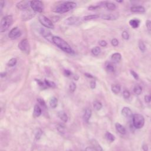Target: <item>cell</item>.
Segmentation results:
<instances>
[{
    "instance_id": "cell-1",
    "label": "cell",
    "mask_w": 151,
    "mask_h": 151,
    "mask_svg": "<svg viewBox=\"0 0 151 151\" xmlns=\"http://www.w3.org/2000/svg\"><path fill=\"white\" fill-rule=\"evenodd\" d=\"M52 42L63 52L68 54L74 53V51L72 48L71 47V46L61 37L58 36H53Z\"/></svg>"
},
{
    "instance_id": "cell-2",
    "label": "cell",
    "mask_w": 151,
    "mask_h": 151,
    "mask_svg": "<svg viewBox=\"0 0 151 151\" xmlns=\"http://www.w3.org/2000/svg\"><path fill=\"white\" fill-rule=\"evenodd\" d=\"M76 7V4L75 2L71 1L64 2L63 3L58 5L57 7H56L53 11L58 14H64L71 11Z\"/></svg>"
},
{
    "instance_id": "cell-3",
    "label": "cell",
    "mask_w": 151,
    "mask_h": 151,
    "mask_svg": "<svg viewBox=\"0 0 151 151\" xmlns=\"http://www.w3.org/2000/svg\"><path fill=\"white\" fill-rule=\"evenodd\" d=\"M13 22L12 15H6L2 18L0 23V32L4 33L9 29Z\"/></svg>"
},
{
    "instance_id": "cell-4",
    "label": "cell",
    "mask_w": 151,
    "mask_h": 151,
    "mask_svg": "<svg viewBox=\"0 0 151 151\" xmlns=\"http://www.w3.org/2000/svg\"><path fill=\"white\" fill-rule=\"evenodd\" d=\"M133 125L136 129H141L145 124L144 117L140 114H135L133 115Z\"/></svg>"
},
{
    "instance_id": "cell-5",
    "label": "cell",
    "mask_w": 151,
    "mask_h": 151,
    "mask_svg": "<svg viewBox=\"0 0 151 151\" xmlns=\"http://www.w3.org/2000/svg\"><path fill=\"white\" fill-rule=\"evenodd\" d=\"M38 21L40 24L43 25L45 28L47 29H54V25L52 20L48 19L47 17L43 15H40L38 17Z\"/></svg>"
},
{
    "instance_id": "cell-6",
    "label": "cell",
    "mask_w": 151,
    "mask_h": 151,
    "mask_svg": "<svg viewBox=\"0 0 151 151\" xmlns=\"http://www.w3.org/2000/svg\"><path fill=\"white\" fill-rule=\"evenodd\" d=\"M30 7L31 8L33 11L35 12H39V13L42 12L44 10V5H43V2L39 0L31 1Z\"/></svg>"
},
{
    "instance_id": "cell-7",
    "label": "cell",
    "mask_w": 151,
    "mask_h": 151,
    "mask_svg": "<svg viewBox=\"0 0 151 151\" xmlns=\"http://www.w3.org/2000/svg\"><path fill=\"white\" fill-rule=\"evenodd\" d=\"M18 46L21 52L26 53L27 54H29L30 52V45L29 40L27 38L22 40L19 43Z\"/></svg>"
},
{
    "instance_id": "cell-8",
    "label": "cell",
    "mask_w": 151,
    "mask_h": 151,
    "mask_svg": "<svg viewBox=\"0 0 151 151\" xmlns=\"http://www.w3.org/2000/svg\"><path fill=\"white\" fill-rule=\"evenodd\" d=\"M35 15V12L29 9L23 12L21 16V19L22 21H28V20H31Z\"/></svg>"
},
{
    "instance_id": "cell-9",
    "label": "cell",
    "mask_w": 151,
    "mask_h": 151,
    "mask_svg": "<svg viewBox=\"0 0 151 151\" xmlns=\"http://www.w3.org/2000/svg\"><path fill=\"white\" fill-rule=\"evenodd\" d=\"M30 2L31 1H27V0H23V1L18 2L16 5V7L19 10L25 11L29 9L30 7Z\"/></svg>"
},
{
    "instance_id": "cell-10",
    "label": "cell",
    "mask_w": 151,
    "mask_h": 151,
    "mask_svg": "<svg viewBox=\"0 0 151 151\" xmlns=\"http://www.w3.org/2000/svg\"><path fill=\"white\" fill-rule=\"evenodd\" d=\"M21 32L18 27H14L12 29L8 34V37L11 39H15L21 36Z\"/></svg>"
},
{
    "instance_id": "cell-11",
    "label": "cell",
    "mask_w": 151,
    "mask_h": 151,
    "mask_svg": "<svg viewBox=\"0 0 151 151\" xmlns=\"http://www.w3.org/2000/svg\"><path fill=\"white\" fill-rule=\"evenodd\" d=\"M40 34L42 35V36L45 38V39L49 41V42H52L53 37L51 32L49 30H48L47 29H44V28H41L40 30ZM53 43V42H52Z\"/></svg>"
},
{
    "instance_id": "cell-12",
    "label": "cell",
    "mask_w": 151,
    "mask_h": 151,
    "mask_svg": "<svg viewBox=\"0 0 151 151\" xmlns=\"http://www.w3.org/2000/svg\"><path fill=\"white\" fill-rule=\"evenodd\" d=\"M80 20V19L77 17H70L67 18V19L65 20V23L66 25H75L77 23H78V22Z\"/></svg>"
},
{
    "instance_id": "cell-13",
    "label": "cell",
    "mask_w": 151,
    "mask_h": 151,
    "mask_svg": "<svg viewBox=\"0 0 151 151\" xmlns=\"http://www.w3.org/2000/svg\"><path fill=\"white\" fill-rule=\"evenodd\" d=\"M121 113L123 116L126 117H130L133 116L132 111L128 107H124L122 109Z\"/></svg>"
},
{
    "instance_id": "cell-14",
    "label": "cell",
    "mask_w": 151,
    "mask_h": 151,
    "mask_svg": "<svg viewBox=\"0 0 151 151\" xmlns=\"http://www.w3.org/2000/svg\"><path fill=\"white\" fill-rule=\"evenodd\" d=\"M92 114V111L90 109L86 108L83 115V120L86 123H88L89 119H90Z\"/></svg>"
},
{
    "instance_id": "cell-15",
    "label": "cell",
    "mask_w": 151,
    "mask_h": 151,
    "mask_svg": "<svg viewBox=\"0 0 151 151\" xmlns=\"http://www.w3.org/2000/svg\"><path fill=\"white\" fill-rule=\"evenodd\" d=\"M122 59V55L119 53H113L111 56V60L112 62L115 63H117L121 61Z\"/></svg>"
},
{
    "instance_id": "cell-16",
    "label": "cell",
    "mask_w": 151,
    "mask_h": 151,
    "mask_svg": "<svg viewBox=\"0 0 151 151\" xmlns=\"http://www.w3.org/2000/svg\"><path fill=\"white\" fill-rule=\"evenodd\" d=\"M119 15L117 14H105L102 17V19L105 20H115L118 18Z\"/></svg>"
},
{
    "instance_id": "cell-17",
    "label": "cell",
    "mask_w": 151,
    "mask_h": 151,
    "mask_svg": "<svg viewBox=\"0 0 151 151\" xmlns=\"http://www.w3.org/2000/svg\"><path fill=\"white\" fill-rule=\"evenodd\" d=\"M91 143L93 147V149L96 151H103V148H102L101 146L99 145V142L96 139H91Z\"/></svg>"
},
{
    "instance_id": "cell-18",
    "label": "cell",
    "mask_w": 151,
    "mask_h": 151,
    "mask_svg": "<svg viewBox=\"0 0 151 151\" xmlns=\"http://www.w3.org/2000/svg\"><path fill=\"white\" fill-rule=\"evenodd\" d=\"M57 116L64 122H67L68 121V116L66 112L63 111H60L57 113Z\"/></svg>"
},
{
    "instance_id": "cell-19",
    "label": "cell",
    "mask_w": 151,
    "mask_h": 151,
    "mask_svg": "<svg viewBox=\"0 0 151 151\" xmlns=\"http://www.w3.org/2000/svg\"><path fill=\"white\" fill-rule=\"evenodd\" d=\"M115 127H116L117 131L119 133H120L121 134L125 135V134H126V129H125V127L121 124L119 123H116L115 124Z\"/></svg>"
},
{
    "instance_id": "cell-20",
    "label": "cell",
    "mask_w": 151,
    "mask_h": 151,
    "mask_svg": "<svg viewBox=\"0 0 151 151\" xmlns=\"http://www.w3.org/2000/svg\"><path fill=\"white\" fill-rule=\"evenodd\" d=\"M130 10L133 12H145V9L144 7L142 6H133L130 8Z\"/></svg>"
},
{
    "instance_id": "cell-21",
    "label": "cell",
    "mask_w": 151,
    "mask_h": 151,
    "mask_svg": "<svg viewBox=\"0 0 151 151\" xmlns=\"http://www.w3.org/2000/svg\"><path fill=\"white\" fill-rule=\"evenodd\" d=\"M42 113V111L41 107L38 104H35L34 107V112H33V115L35 117H39Z\"/></svg>"
},
{
    "instance_id": "cell-22",
    "label": "cell",
    "mask_w": 151,
    "mask_h": 151,
    "mask_svg": "<svg viewBox=\"0 0 151 151\" xmlns=\"http://www.w3.org/2000/svg\"><path fill=\"white\" fill-rule=\"evenodd\" d=\"M111 90L115 94H117L119 93L121 90V86L118 84H112L111 86Z\"/></svg>"
},
{
    "instance_id": "cell-23",
    "label": "cell",
    "mask_w": 151,
    "mask_h": 151,
    "mask_svg": "<svg viewBox=\"0 0 151 151\" xmlns=\"http://www.w3.org/2000/svg\"><path fill=\"white\" fill-rule=\"evenodd\" d=\"M140 22V20L136 19H132L129 21V24L130 26L132 28H134V29H137V28L139 26Z\"/></svg>"
},
{
    "instance_id": "cell-24",
    "label": "cell",
    "mask_w": 151,
    "mask_h": 151,
    "mask_svg": "<svg viewBox=\"0 0 151 151\" xmlns=\"http://www.w3.org/2000/svg\"><path fill=\"white\" fill-rule=\"evenodd\" d=\"M104 6H105L107 9L111 10V11H114L116 8V4L111 2H105Z\"/></svg>"
},
{
    "instance_id": "cell-25",
    "label": "cell",
    "mask_w": 151,
    "mask_h": 151,
    "mask_svg": "<svg viewBox=\"0 0 151 151\" xmlns=\"http://www.w3.org/2000/svg\"><path fill=\"white\" fill-rule=\"evenodd\" d=\"M49 104L50 107H52V109H55L56 107L57 106V104H58L57 99L55 98V97H53V98H51V99L50 100Z\"/></svg>"
},
{
    "instance_id": "cell-26",
    "label": "cell",
    "mask_w": 151,
    "mask_h": 151,
    "mask_svg": "<svg viewBox=\"0 0 151 151\" xmlns=\"http://www.w3.org/2000/svg\"><path fill=\"white\" fill-rule=\"evenodd\" d=\"M106 70L111 73H113L115 71V67L112 63H107L106 65Z\"/></svg>"
},
{
    "instance_id": "cell-27",
    "label": "cell",
    "mask_w": 151,
    "mask_h": 151,
    "mask_svg": "<svg viewBox=\"0 0 151 151\" xmlns=\"http://www.w3.org/2000/svg\"><path fill=\"white\" fill-rule=\"evenodd\" d=\"M99 17V15L98 14H91V15H88L86 16L83 17V20L84 21H89V20L97 19Z\"/></svg>"
},
{
    "instance_id": "cell-28",
    "label": "cell",
    "mask_w": 151,
    "mask_h": 151,
    "mask_svg": "<svg viewBox=\"0 0 151 151\" xmlns=\"http://www.w3.org/2000/svg\"><path fill=\"white\" fill-rule=\"evenodd\" d=\"M93 107L96 111H99L102 108V107H103V104H102L100 102H99L98 100H96L94 101L93 103Z\"/></svg>"
},
{
    "instance_id": "cell-29",
    "label": "cell",
    "mask_w": 151,
    "mask_h": 151,
    "mask_svg": "<svg viewBox=\"0 0 151 151\" xmlns=\"http://www.w3.org/2000/svg\"><path fill=\"white\" fill-rule=\"evenodd\" d=\"M92 54L94 56H98L101 52V48L98 46H96L95 47H93L91 50Z\"/></svg>"
},
{
    "instance_id": "cell-30",
    "label": "cell",
    "mask_w": 151,
    "mask_h": 151,
    "mask_svg": "<svg viewBox=\"0 0 151 151\" xmlns=\"http://www.w3.org/2000/svg\"><path fill=\"white\" fill-rule=\"evenodd\" d=\"M44 83L46 86L49 87V88H56V84L54 82V81L47 80V79H44Z\"/></svg>"
},
{
    "instance_id": "cell-31",
    "label": "cell",
    "mask_w": 151,
    "mask_h": 151,
    "mask_svg": "<svg viewBox=\"0 0 151 151\" xmlns=\"http://www.w3.org/2000/svg\"><path fill=\"white\" fill-rule=\"evenodd\" d=\"M134 92L137 95H140L142 92V87L139 85H136L134 88Z\"/></svg>"
},
{
    "instance_id": "cell-32",
    "label": "cell",
    "mask_w": 151,
    "mask_h": 151,
    "mask_svg": "<svg viewBox=\"0 0 151 151\" xmlns=\"http://www.w3.org/2000/svg\"><path fill=\"white\" fill-rule=\"evenodd\" d=\"M34 134H35V139L38 140V139H40L41 137H42V135H43V132H42V130H41L40 129L38 128V129H37L36 130H35Z\"/></svg>"
},
{
    "instance_id": "cell-33",
    "label": "cell",
    "mask_w": 151,
    "mask_h": 151,
    "mask_svg": "<svg viewBox=\"0 0 151 151\" xmlns=\"http://www.w3.org/2000/svg\"><path fill=\"white\" fill-rule=\"evenodd\" d=\"M17 63V60L16 58H12L10 59L8 61L7 66L9 67H13V66L16 65Z\"/></svg>"
},
{
    "instance_id": "cell-34",
    "label": "cell",
    "mask_w": 151,
    "mask_h": 151,
    "mask_svg": "<svg viewBox=\"0 0 151 151\" xmlns=\"http://www.w3.org/2000/svg\"><path fill=\"white\" fill-rule=\"evenodd\" d=\"M105 137L106 139L111 142H113L115 140V137L113 135H112L111 133L110 132H106L105 135Z\"/></svg>"
},
{
    "instance_id": "cell-35",
    "label": "cell",
    "mask_w": 151,
    "mask_h": 151,
    "mask_svg": "<svg viewBox=\"0 0 151 151\" xmlns=\"http://www.w3.org/2000/svg\"><path fill=\"white\" fill-rule=\"evenodd\" d=\"M138 45H139V48L142 52H145L146 50H147L146 45L145 44V43L142 42V41H139Z\"/></svg>"
},
{
    "instance_id": "cell-36",
    "label": "cell",
    "mask_w": 151,
    "mask_h": 151,
    "mask_svg": "<svg viewBox=\"0 0 151 151\" xmlns=\"http://www.w3.org/2000/svg\"><path fill=\"white\" fill-rule=\"evenodd\" d=\"M37 102H38V103L41 106H42L43 107H44V108H45V109L47 108V105H46L45 102L43 99L38 98L37 99Z\"/></svg>"
},
{
    "instance_id": "cell-37",
    "label": "cell",
    "mask_w": 151,
    "mask_h": 151,
    "mask_svg": "<svg viewBox=\"0 0 151 151\" xmlns=\"http://www.w3.org/2000/svg\"><path fill=\"white\" fill-rule=\"evenodd\" d=\"M76 88L77 86L76 83L74 82H71L70 85H69V90H70V92H71V93H74V92L75 91Z\"/></svg>"
},
{
    "instance_id": "cell-38",
    "label": "cell",
    "mask_w": 151,
    "mask_h": 151,
    "mask_svg": "<svg viewBox=\"0 0 151 151\" xmlns=\"http://www.w3.org/2000/svg\"><path fill=\"white\" fill-rule=\"evenodd\" d=\"M122 38H123L124 40H127L129 39V33L126 31H123L122 33Z\"/></svg>"
},
{
    "instance_id": "cell-39",
    "label": "cell",
    "mask_w": 151,
    "mask_h": 151,
    "mask_svg": "<svg viewBox=\"0 0 151 151\" xmlns=\"http://www.w3.org/2000/svg\"><path fill=\"white\" fill-rule=\"evenodd\" d=\"M57 130L58 132L61 133V134H64L65 132V127L62 125H59L57 126Z\"/></svg>"
},
{
    "instance_id": "cell-40",
    "label": "cell",
    "mask_w": 151,
    "mask_h": 151,
    "mask_svg": "<svg viewBox=\"0 0 151 151\" xmlns=\"http://www.w3.org/2000/svg\"><path fill=\"white\" fill-rule=\"evenodd\" d=\"M111 44L113 46V47H117L119 45V41L116 38H113L111 40Z\"/></svg>"
},
{
    "instance_id": "cell-41",
    "label": "cell",
    "mask_w": 151,
    "mask_h": 151,
    "mask_svg": "<svg viewBox=\"0 0 151 151\" xmlns=\"http://www.w3.org/2000/svg\"><path fill=\"white\" fill-rule=\"evenodd\" d=\"M123 96L125 99H129L130 96V93L129 91H128L127 90H125L123 91Z\"/></svg>"
},
{
    "instance_id": "cell-42",
    "label": "cell",
    "mask_w": 151,
    "mask_h": 151,
    "mask_svg": "<svg viewBox=\"0 0 151 151\" xmlns=\"http://www.w3.org/2000/svg\"><path fill=\"white\" fill-rule=\"evenodd\" d=\"M102 6V5H98V6H90L88 7L89 10H98L99 8H100Z\"/></svg>"
},
{
    "instance_id": "cell-43",
    "label": "cell",
    "mask_w": 151,
    "mask_h": 151,
    "mask_svg": "<svg viewBox=\"0 0 151 151\" xmlns=\"http://www.w3.org/2000/svg\"><path fill=\"white\" fill-rule=\"evenodd\" d=\"M35 81H36L37 84L40 87H42V88H43V87H44L45 86V83H43L42 80H40V79H35Z\"/></svg>"
},
{
    "instance_id": "cell-44",
    "label": "cell",
    "mask_w": 151,
    "mask_h": 151,
    "mask_svg": "<svg viewBox=\"0 0 151 151\" xmlns=\"http://www.w3.org/2000/svg\"><path fill=\"white\" fill-rule=\"evenodd\" d=\"M130 74H131V75L134 77V78L135 79H136V80H138V79H139V76H138V74L135 72V71L130 70Z\"/></svg>"
},
{
    "instance_id": "cell-45",
    "label": "cell",
    "mask_w": 151,
    "mask_h": 151,
    "mask_svg": "<svg viewBox=\"0 0 151 151\" xmlns=\"http://www.w3.org/2000/svg\"><path fill=\"white\" fill-rule=\"evenodd\" d=\"M64 75L66 77H70V76L72 75V73L69 70H64Z\"/></svg>"
},
{
    "instance_id": "cell-46",
    "label": "cell",
    "mask_w": 151,
    "mask_h": 151,
    "mask_svg": "<svg viewBox=\"0 0 151 151\" xmlns=\"http://www.w3.org/2000/svg\"><path fill=\"white\" fill-rule=\"evenodd\" d=\"M90 86L91 89H94L96 87V82L95 80H91L90 83Z\"/></svg>"
},
{
    "instance_id": "cell-47",
    "label": "cell",
    "mask_w": 151,
    "mask_h": 151,
    "mask_svg": "<svg viewBox=\"0 0 151 151\" xmlns=\"http://www.w3.org/2000/svg\"><path fill=\"white\" fill-rule=\"evenodd\" d=\"M146 26L148 30L149 31H151V21L150 20H147L146 21Z\"/></svg>"
},
{
    "instance_id": "cell-48",
    "label": "cell",
    "mask_w": 151,
    "mask_h": 151,
    "mask_svg": "<svg viewBox=\"0 0 151 151\" xmlns=\"http://www.w3.org/2000/svg\"><path fill=\"white\" fill-rule=\"evenodd\" d=\"M145 101L146 103H149L151 102V96L150 95H146L145 96Z\"/></svg>"
},
{
    "instance_id": "cell-49",
    "label": "cell",
    "mask_w": 151,
    "mask_h": 151,
    "mask_svg": "<svg viewBox=\"0 0 151 151\" xmlns=\"http://www.w3.org/2000/svg\"><path fill=\"white\" fill-rule=\"evenodd\" d=\"M99 44L102 47H106L107 45V43L106 42L105 40H101L99 42Z\"/></svg>"
},
{
    "instance_id": "cell-50",
    "label": "cell",
    "mask_w": 151,
    "mask_h": 151,
    "mask_svg": "<svg viewBox=\"0 0 151 151\" xmlns=\"http://www.w3.org/2000/svg\"><path fill=\"white\" fill-rule=\"evenodd\" d=\"M84 76H85L86 77L89 78V79H94V77L90 73H84Z\"/></svg>"
},
{
    "instance_id": "cell-51",
    "label": "cell",
    "mask_w": 151,
    "mask_h": 151,
    "mask_svg": "<svg viewBox=\"0 0 151 151\" xmlns=\"http://www.w3.org/2000/svg\"><path fill=\"white\" fill-rule=\"evenodd\" d=\"M85 151H94V149H93V148L88 147L86 148Z\"/></svg>"
},
{
    "instance_id": "cell-52",
    "label": "cell",
    "mask_w": 151,
    "mask_h": 151,
    "mask_svg": "<svg viewBox=\"0 0 151 151\" xmlns=\"http://www.w3.org/2000/svg\"><path fill=\"white\" fill-rule=\"evenodd\" d=\"M142 148H143V150H144V151H148V146L146 144H144V145H143Z\"/></svg>"
},
{
    "instance_id": "cell-53",
    "label": "cell",
    "mask_w": 151,
    "mask_h": 151,
    "mask_svg": "<svg viewBox=\"0 0 151 151\" xmlns=\"http://www.w3.org/2000/svg\"><path fill=\"white\" fill-rule=\"evenodd\" d=\"M7 76V73L6 72H5V71H4V72H1V78H3V77H5Z\"/></svg>"
},
{
    "instance_id": "cell-54",
    "label": "cell",
    "mask_w": 151,
    "mask_h": 151,
    "mask_svg": "<svg viewBox=\"0 0 151 151\" xmlns=\"http://www.w3.org/2000/svg\"><path fill=\"white\" fill-rule=\"evenodd\" d=\"M79 79V76L77 75H75L73 76V79L75 80H76V81L78 80Z\"/></svg>"
},
{
    "instance_id": "cell-55",
    "label": "cell",
    "mask_w": 151,
    "mask_h": 151,
    "mask_svg": "<svg viewBox=\"0 0 151 151\" xmlns=\"http://www.w3.org/2000/svg\"><path fill=\"white\" fill-rule=\"evenodd\" d=\"M5 6V2L4 1H1V9L2 10Z\"/></svg>"
},
{
    "instance_id": "cell-56",
    "label": "cell",
    "mask_w": 151,
    "mask_h": 151,
    "mask_svg": "<svg viewBox=\"0 0 151 151\" xmlns=\"http://www.w3.org/2000/svg\"><path fill=\"white\" fill-rule=\"evenodd\" d=\"M117 2H122L123 1H117Z\"/></svg>"
},
{
    "instance_id": "cell-57",
    "label": "cell",
    "mask_w": 151,
    "mask_h": 151,
    "mask_svg": "<svg viewBox=\"0 0 151 151\" xmlns=\"http://www.w3.org/2000/svg\"><path fill=\"white\" fill-rule=\"evenodd\" d=\"M68 151H72V150H68Z\"/></svg>"
}]
</instances>
